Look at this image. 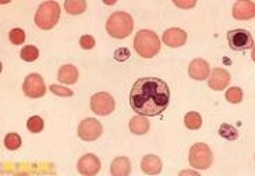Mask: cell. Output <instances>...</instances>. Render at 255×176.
<instances>
[{
    "label": "cell",
    "instance_id": "6da1fadb",
    "mask_svg": "<svg viewBox=\"0 0 255 176\" xmlns=\"http://www.w3.org/2000/svg\"><path fill=\"white\" fill-rule=\"evenodd\" d=\"M169 102L170 89L159 78H141L131 89L130 106L138 116H159L167 109Z\"/></svg>",
    "mask_w": 255,
    "mask_h": 176
},
{
    "label": "cell",
    "instance_id": "7a4b0ae2",
    "mask_svg": "<svg viewBox=\"0 0 255 176\" xmlns=\"http://www.w3.org/2000/svg\"><path fill=\"white\" fill-rule=\"evenodd\" d=\"M134 21L126 11H116L106 21V32L115 39H125L132 32Z\"/></svg>",
    "mask_w": 255,
    "mask_h": 176
},
{
    "label": "cell",
    "instance_id": "3957f363",
    "mask_svg": "<svg viewBox=\"0 0 255 176\" xmlns=\"http://www.w3.org/2000/svg\"><path fill=\"white\" fill-rule=\"evenodd\" d=\"M134 49L144 59H152L160 50V41L158 35L149 29H141L134 38Z\"/></svg>",
    "mask_w": 255,
    "mask_h": 176
},
{
    "label": "cell",
    "instance_id": "277c9868",
    "mask_svg": "<svg viewBox=\"0 0 255 176\" xmlns=\"http://www.w3.org/2000/svg\"><path fill=\"white\" fill-rule=\"evenodd\" d=\"M59 17H60V6L56 1H45L36 10L35 24L38 28L49 31L57 24Z\"/></svg>",
    "mask_w": 255,
    "mask_h": 176
},
{
    "label": "cell",
    "instance_id": "5b68a950",
    "mask_svg": "<svg viewBox=\"0 0 255 176\" xmlns=\"http://www.w3.org/2000/svg\"><path fill=\"white\" fill-rule=\"evenodd\" d=\"M188 161L194 170H208L214 161L212 150L209 149L207 143H195L190 149Z\"/></svg>",
    "mask_w": 255,
    "mask_h": 176
},
{
    "label": "cell",
    "instance_id": "8992f818",
    "mask_svg": "<svg viewBox=\"0 0 255 176\" xmlns=\"http://www.w3.org/2000/svg\"><path fill=\"white\" fill-rule=\"evenodd\" d=\"M102 123L95 118H85L78 125V136L84 142H94L102 136Z\"/></svg>",
    "mask_w": 255,
    "mask_h": 176
},
{
    "label": "cell",
    "instance_id": "52a82bcc",
    "mask_svg": "<svg viewBox=\"0 0 255 176\" xmlns=\"http://www.w3.org/2000/svg\"><path fill=\"white\" fill-rule=\"evenodd\" d=\"M91 110L97 116L106 117L115 111V99L106 92H101L91 97Z\"/></svg>",
    "mask_w": 255,
    "mask_h": 176
},
{
    "label": "cell",
    "instance_id": "ba28073f",
    "mask_svg": "<svg viewBox=\"0 0 255 176\" xmlns=\"http://www.w3.org/2000/svg\"><path fill=\"white\" fill-rule=\"evenodd\" d=\"M22 92L29 99H39L46 93L45 81L39 74H29L22 83Z\"/></svg>",
    "mask_w": 255,
    "mask_h": 176
},
{
    "label": "cell",
    "instance_id": "9c48e42d",
    "mask_svg": "<svg viewBox=\"0 0 255 176\" xmlns=\"http://www.w3.org/2000/svg\"><path fill=\"white\" fill-rule=\"evenodd\" d=\"M228 42L230 49H233L236 52L240 50H247L253 49L254 46V39L246 29H233L228 34Z\"/></svg>",
    "mask_w": 255,
    "mask_h": 176
},
{
    "label": "cell",
    "instance_id": "30bf717a",
    "mask_svg": "<svg viewBox=\"0 0 255 176\" xmlns=\"http://www.w3.org/2000/svg\"><path fill=\"white\" fill-rule=\"evenodd\" d=\"M77 170L81 175L94 176L101 171V160L95 154H85L77 163Z\"/></svg>",
    "mask_w": 255,
    "mask_h": 176
},
{
    "label": "cell",
    "instance_id": "8fae6325",
    "mask_svg": "<svg viewBox=\"0 0 255 176\" xmlns=\"http://www.w3.org/2000/svg\"><path fill=\"white\" fill-rule=\"evenodd\" d=\"M230 74L225 68H215L214 71L209 74V88L214 89V90H223L229 86L230 83Z\"/></svg>",
    "mask_w": 255,
    "mask_h": 176
},
{
    "label": "cell",
    "instance_id": "7c38bea8",
    "mask_svg": "<svg viewBox=\"0 0 255 176\" xmlns=\"http://www.w3.org/2000/svg\"><path fill=\"white\" fill-rule=\"evenodd\" d=\"M211 74V67L208 64V61L204 59H195L191 61L190 67H188V75L190 78H193L195 81H205L209 78Z\"/></svg>",
    "mask_w": 255,
    "mask_h": 176
},
{
    "label": "cell",
    "instance_id": "4fadbf2b",
    "mask_svg": "<svg viewBox=\"0 0 255 176\" xmlns=\"http://www.w3.org/2000/svg\"><path fill=\"white\" fill-rule=\"evenodd\" d=\"M233 17L239 21L251 20L255 17V4L250 0H239L233 6Z\"/></svg>",
    "mask_w": 255,
    "mask_h": 176
},
{
    "label": "cell",
    "instance_id": "5bb4252c",
    "mask_svg": "<svg viewBox=\"0 0 255 176\" xmlns=\"http://www.w3.org/2000/svg\"><path fill=\"white\" fill-rule=\"evenodd\" d=\"M163 42L169 48H181L187 42V32L180 28H170L163 34Z\"/></svg>",
    "mask_w": 255,
    "mask_h": 176
},
{
    "label": "cell",
    "instance_id": "9a60e30c",
    "mask_svg": "<svg viewBox=\"0 0 255 176\" xmlns=\"http://www.w3.org/2000/svg\"><path fill=\"white\" fill-rule=\"evenodd\" d=\"M141 170L146 175H159L162 172V160L155 154H148L141 161Z\"/></svg>",
    "mask_w": 255,
    "mask_h": 176
},
{
    "label": "cell",
    "instance_id": "2e32d148",
    "mask_svg": "<svg viewBox=\"0 0 255 176\" xmlns=\"http://www.w3.org/2000/svg\"><path fill=\"white\" fill-rule=\"evenodd\" d=\"M57 79L63 83H66V85H73L78 81V69L73 64H66L59 69Z\"/></svg>",
    "mask_w": 255,
    "mask_h": 176
},
{
    "label": "cell",
    "instance_id": "e0dca14e",
    "mask_svg": "<svg viewBox=\"0 0 255 176\" xmlns=\"http://www.w3.org/2000/svg\"><path fill=\"white\" fill-rule=\"evenodd\" d=\"M111 174L113 176H127L131 174V163L127 157H118L111 165Z\"/></svg>",
    "mask_w": 255,
    "mask_h": 176
},
{
    "label": "cell",
    "instance_id": "ac0fdd59",
    "mask_svg": "<svg viewBox=\"0 0 255 176\" xmlns=\"http://www.w3.org/2000/svg\"><path fill=\"white\" fill-rule=\"evenodd\" d=\"M130 130L134 135H145L149 130V122L144 116H135L131 118Z\"/></svg>",
    "mask_w": 255,
    "mask_h": 176
},
{
    "label": "cell",
    "instance_id": "d6986e66",
    "mask_svg": "<svg viewBox=\"0 0 255 176\" xmlns=\"http://www.w3.org/2000/svg\"><path fill=\"white\" fill-rule=\"evenodd\" d=\"M64 8L69 14L73 15H78L83 14L87 8V1L85 0H67L64 3Z\"/></svg>",
    "mask_w": 255,
    "mask_h": 176
},
{
    "label": "cell",
    "instance_id": "ffe728a7",
    "mask_svg": "<svg viewBox=\"0 0 255 176\" xmlns=\"http://www.w3.org/2000/svg\"><path fill=\"white\" fill-rule=\"evenodd\" d=\"M184 125L190 130H197L202 126V118L198 113H187L184 117Z\"/></svg>",
    "mask_w": 255,
    "mask_h": 176
},
{
    "label": "cell",
    "instance_id": "44dd1931",
    "mask_svg": "<svg viewBox=\"0 0 255 176\" xmlns=\"http://www.w3.org/2000/svg\"><path fill=\"white\" fill-rule=\"evenodd\" d=\"M219 135L226 140H236V139H239V130L233 125L222 123L221 128H219Z\"/></svg>",
    "mask_w": 255,
    "mask_h": 176
},
{
    "label": "cell",
    "instance_id": "7402d4cb",
    "mask_svg": "<svg viewBox=\"0 0 255 176\" xmlns=\"http://www.w3.org/2000/svg\"><path fill=\"white\" fill-rule=\"evenodd\" d=\"M20 56L24 61L32 62V61H35L39 57V50L35 48V46H25V48L21 49Z\"/></svg>",
    "mask_w": 255,
    "mask_h": 176
},
{
    "label": "cell",
    "instance_id": "603a6c76",
    "mask_svg": "<svg viewBox=\"0 0 255 176\" xmlns=\"http://www.w3.org/2000/svg\"><path fill=\"white\" fill-rule=\"evenodd\" d=\"M4 146H6L7 150H14L20 149L21 146V137L18 133H8V135L4 137Z\"/></svg>",
    "mask_w": 255,
    "mask_h": 176
},
{
    "label": "cell",
    "instance_id": "cb8c5ba5",
    "mask_svg": "<svg viewBox=\"0 0 255 176\" xmlns=\"http://www.w3.org/2000/svg\"><path fill=\"white\" fill-rule=\"evenodd\" d=\"M27 128L31 133H39L43 129V119L38 116L31 117L27 122Z\"/></svg>",
    "mask_w": 255,
    "mask_h": 176
},
{
    "label": "cell",
    "instance_id": "d4e9b609",
    "mask_svg": "<svg viewBox=\"0 0 255 176\" xmlns=\"http://www.w3.org/2000/svg\"><path fill=\"white\" fill-rule=\"evenodd\" d=\"M226 99H228L229 103H233V104H239V103H242L243 90L240 88H237V86L228 89V92H226Z\"/></svg>",
    "mask_w": 255,
    "mask_h": 176
},
{
    "label": "cell",
    "instance_id": "484cf974",
    "mask_svg": "<svg viewBox=\"0 0 255 176\" xmlns=\"http://www.w3.org/2000/svg\"><path fill=\"white\" fill-rule=\"evenodd\" d=\"M8 39H10V42L13 45H17V46L22 45L25 42V32L22 29H20V28H14L8 34Z\"/></svg>",
    "mask_w": 255,
    "mask_h": 176
},
{
    "label": "cell",
    "instance_id": "4316f807",
    "mask_svg": "<svg viewBox=\"0 0 255 176\" xmlns=\"http://www.w3.org/2000/svg\"><path fill=\"white\" fill-rule=\"evenodd\" d=\"M50 92L56 96H60V97H71L73 96V90L71 89L64 88L60 85H50Z\"/></svg>",
    "mask_w": 255,
    "mask_h": 176
},
{
    "label": "cell",
    "instance_id": "83f0119b",
    "mask_svg": "<svg viewBox=\"0 0 255 176\" xmlns=\"http://www.w3.org/2000/svg\"><path fill=\"white\" fill-rule=\"evenodd\" d=\"M80 46L84 49V50H91V49L95 48V39L91 36V35H85L80 39Z\"/></svg>",
    "mask_w": 255,
    "mask_h": 176
},
{
    "label": "cell",
    "instance_id": "f1b7e54d",
    "mask_svg": "<svg viewBox=\"0 0 255 176\" xmlns=\"http://www.w3.org/2000/svg\"><path fill=\"white\" fill-rule=\"evenodd\" d=\"M130 56L131 55H130V50H128V49L120 48V49H118L116 52H115V56H113V57H115V60L122 61V62H123V61L128 60V59H130Z\"/></svg>",
    "mask_w": 255,
    "mask_h": 176
},
{
    "label": "cell",
    "instance_id": "f546056e",
    "mask_svg": "<svg viewBox=\"0 0 255 176\" xmlns=\"http://www.w3.org/2000/svg\"><path fill=\"white\" fill-rule=\"evenodd\" d=\"M173 3L177 7H180V8H193V7L197 6V1H195V0H191V1H180V0H174Z\"/></svg>",
    "mask_w": 255,
    "mask_h": 176
}]
</instances>
